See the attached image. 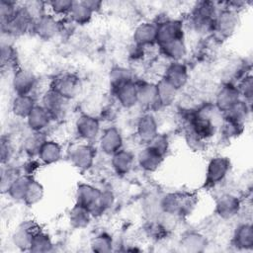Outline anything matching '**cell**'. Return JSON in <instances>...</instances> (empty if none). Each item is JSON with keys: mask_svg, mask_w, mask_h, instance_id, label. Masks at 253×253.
<instances>
[{"mask_svg": "<svg viewBox=\"0 0 253 253\" xmlns=\"http://www.w3.org/2000/svg\"><path fill=\"white\" fill-rule=\"evenodd\" d=\"M118 98L126 107H130L137 101V88L130 81L117 87Z\"/></svg>", "mask_w": 253, "mask_h": 253, "instance_id": "obj_11", "label": "cell"}, {"mask_svg": "<svg viewBox=\"0 0 253 253\" xmlns=\"http://www.w3.org/2000/svg\"><path fill=\"white\" fill-rule=\"evenodd\" d=\"M65 100L66 99L64 97L51 90L50 92L46 93L43 98L44 109L49 113L51 118H58L63 114Z\"/></svg>", "mask_w": 253, "mask_h": 253, "instance_id": "obj_3", "label": "cell"}, {"mask_svg": "<svg viewBox=\"0 0 253 253\" xmlns=\"http://www.w3.org/2000/svg\"><path fill=\"white\" fill-rule=\"evenodd\" d=\"M92 11L83 3V1L73 2L70 14L72 19L78 24H85L89 22L92 16Z\"/></svg>", "mask_w": 253, "mask_h": 253, "instance_id": "obj_22", "label": "cell"}, {"mask_svg": "<svg viewBox=\"0 0 253 253\" xmlns=\"http://www.w3.org/2000/svg\"><path fill=\"white\" fill-rule=\"evenodd\" d=\"M42 195V187L38 183H36L35 181H31L28 192H27V195H26V198H25L26 202L28 204H35L41 199Z\"/></svg>", "mask_w": 253, "mask_h": 253, "instance_id": "obj_30", "label": "cell"}, {"mask_svg": "<svg viewBox=\"0 0 253 253\" xmlns=\"http://www.w3.org/2000/svg\"><path fill=\"white\" fill-rule=\"evenodd\" d=\"M25 11L28 13V15L31 17V19L34 21V23L42 18L43 14V3L40 1H29L26 2L24 7Z\"/></svg>", "mask_w": 253, "mask_h": 253, "instance_id": "obj_28", "label": "cell"}, {"mask_svg": "<svg viewBox=\"0 0 253 253\" xmlns=\"http://www.w3.org/2000/svg\"><path fill=\"white\" fill-rule=\"evenodd\" d=\"M65 99L71 98L75 95L77 90V81L70 75H61L54 79L52 89Z\"/></svg>", "mask_w": 253, "mask_h": 253, "instance_id": "obj_2", "label": "cell"}, {"mask_svg": "<svg viewBox=\"0 0 253 253\" xmlns=\"http://www.w3.org/2000/svg\"><path fill=\"white\" fill-rule=\"evenodd\" d=\"M41 141L42 140H41V137L39 135H32L31 137H29L26 140V143H25L26 150L31 154L39 153L40 150H41V147L44 143V141L43 142H41Z\"/></svg>", "mask_w": 253, "mask_h": 253, "instance_id": "obj_34", "label": "cell"}, {"mask_svg": "<svg viewBox=\"0 0 253 253\" xmlns=\"http://www.w3.org/2000/svg\"><path fill=\"white\" fill-rule=\"evenodd\" d=\"M51 117L49 113L44 108L34 107L32 112L28 116V123L31 128L39 131L48 124V120Z\"/></svg>", "mask_w": 253, "mask_h": 253, "instance_id": "obj_7", "label": "cell"}, {"mask_svg": "<svg viewBox=\"0 0 253 253\" xmlns=\"http://www.w3.org/2000/svg\"><path fill=\"white\" fill-rule=\"evenodd\" d=\"M101 193L86 185H81L78 188V205L81 207H84L88 211H91V209L97 204H99V199H100Z\"/></svg>", "mask_w": 253, "mask_h": 253, "instance_id": "obj_5", "label": "cell"}, {"mask_svg": "<svg viewBox=\"0 0 253 253\" xmlns=\"http://www.w3.org/2000/svg\"><path fill=\"white\" fill-rule=\"evenodd\" d=\"M77 129L81 136L88 139L93 138L98 133L99 124L94 118L83 116L77 122Z\"/></svg>", "mask_w": 253, "mask_h": 253, "instance_id": "obj_12", "label": "cell"}, {"mask_svg": "<svg viewBox=\"0 0 253 253\" xmlns=\"http://www.w3.org/2000/svg\"><path fill=\"white\" fill-rule=\"evenodd\" d=\"M34 109V101L29 95H18L13 102V112L19 117H28Z\"/></svg>", "mask_w": 253, "mask_h": 253, "instance_id": "obj_18", "label": "cell"}, {"mask_svg": "<svg viewBox=\"0 0 253 253\" xmlns=\"http://www.w3.org/2000/svg\"><path fill=\"white\" fill-rule=\"evenodd\" d=\"M83 3H84L92 12L98 10V9L100 8L101 4H102V3L99 2V1H92V0H90V1H83Z\"/></svg>", "mask_w": 253, "mask_h": 253, "instance_id": "obj_35", "label": "cell"}, {"mask_svg": "<svg viewBox=\"0 0 253 253\" xmlns=\"http://www.w3.org/2000/svg\"><path fill=\"white\" fill-rule=\"evenodd\" d=\"M156 88H157V98L161 104H164V105L169 104L174 99L176 89L170 83H168L165 79L162 80L156 86Z\"/></svg>", "mask_w": 253, "mask_h": 253, "instance_id": "obj_24", "label": "cell"}, {"mask_svg": "<svg viewBox=\"0 0 253 253\" xmlns=\"http://www.w3.org/2000/svg\"><path fill=\"white\" fill-rule=\"evenodd\" d=\"M236 17L231 11H223L215 20V26L222 34H229L234 30Z\"/></svg>", "mask_w": 253, "mask_h": 253, "instance_id": "obj_21", "label": "cell"}, {"mask_svg": "<svg viewBox=\"0 0 253 253\" xmlns=\"http://www.w3.org/2000/svg\"><path fill=\"white\" fill-rule=\"evenodd\" d=\"M155 100L158 101L157 88L155 86L145 84L137 88V101H139L141 104L149 105L152 104Z\"/></svg>", "mask_w": 253, "mask_h": 253, "instance_id": "obj_25", "label": "cell"}, {"mask_svg": "<svg viewBox=\"0 0 253 253\" xmlns=\"http://www.w3.org/2000/svg\"><path fill=\"white\" fill-rule=\"evenodd\" d=\"M181 26L174 21H167L156 27V41L159 42L160 45L181 39Z\"/></svg>", "mask_w": 253, "mask_h": 253, "instance_id": "obj_1", "label": "cell"}, {"mask_svg": "<svg viewBox=\"0 0 253 253\" xmlns=\"http://www.w3.org/2000/svg\"><path fill=\"white\" fill-rule=\"evenodd\" d=\"M165 80L175 89L183 86L187 80V70L185 66L178 63L171 65L167 70Z\"/></svg>", "mask_w": 253, "mask_h": 253, "instance_id": "obj_10", "label": "cell"}, {"mask_svg": "<svg viewBox=\"0 0 253 253\" xmlns=\"http://www.w3.org/2000/svg\"><path fill=\"white\" fill-rule=\"evenodd\" d=\"M238 209V202L230 196L222 197L217 203V211L222 216H231Z\"/></svg>", "mask_w": 253, "mask_h": 253, "instance_id": "obj_23", "label": "cell"}, {"mask_svg": "<svg viewBox=\"0 0 253 253\" xmlns=\"http://www.w3.org/2000/svg\"><path fill=\"white\" fill-rule=\"evenodd\" d=\"M228 169L227 160L224 158H214L211 161L208 169V182L217 183L220 181Z\"/></svg>", "mask_w": 253, "mask_h": 253, "instance_id": "obj_6", "label": "cell"}, {"mask_svg": "<svg viewBox=\"0 0 253 253\" xmlns=\"http://www.w3.org/2000/svg\"><path fill=\"white\" fill-rule=\"evenodd\" d=\"M35 31L42 38H50L57 32V23L51 16L43 15L35 23Z\"/></svg>", "mask_w": 253, "mask_h": 253, "instance_id": "obj_8", "label": "cell"}, {"mask_svg": "<svg viewBox=\"0 0 253 253\" xmlns=\"http://www.w3.org/2000/svg\"><path fill=\"white\" fill-rule=\"evenodd\" d=\"M60 147L53 141H44L39 152L41 159L45 163H53L57 161L60 157Z\"/></svg>", "mask_w": 253, "mask_h": 253, "instance_id": "obj_19", "label": "cell"}, {"mask_svg": "<svg viewBox=\"0 0 253 253\" xmlns=\"http://www.w3.org/2000/svg\"><path fill=\"white\" fill-rule=\"evenodd\" d=\"M17 10L18 9L15 8V4L13 2L2 0L0 3V14L2 23L11 19L15 15Z\"/></svg>", "mask_w": 253, "mask_h": 253, "instance_id": "obj_31", "label": "cell"}, {"mask_svg": "<svg viewBox=\"0 0 253 253\" xmlns=\"http://www.w3.org/2000/svg\"><path fill=\"white\" fill-rule=\"evenodd\" d=\"M122 144V138L120 133L115 128H110L105 131L101 139L102 149L107 153L117 152Z\"/></svg>", "mask_w": 253, "mask_h": 253, "instance_id": "obj_9", "label": "cell"}, {"mask_svg": "<svg viewBox=\"0 0 253 253\" xmlns=\"http://www.w3.org/2000/svg\"><path fill=\"white\" fill-rule=\"evenodd\" d=\"M49 4L51 9L56 14H66V13H70L73 5V1L55 0V1H51Z\"/></svg>", "mask_w": 253, "mask_h": 253, "instance_id": "obj_32", "label": "cell"}, {"mask_svg": "<svg viewBox=\"0 0 253 253\" xmlns=\"http://www.w3.org/2000/svg\"><path fill=\"white\" fill-rule=\"evenodd\" d=\"M161 47L168 56L174 59L181 58L185 53V46L182 42V39L174 40L167 43L161 44Z\"/></svg>", "mask_w": 253, "mask_h": 253, "instance_id": "obj_27", "label": "cell"}, {"mask_svg": "<svg viewBox=\"0 0 253 253\" xmlns=\"http://www.w3.org/2000/svg\"><path fill=\"white\" fill-rule=\"evenodd\" d=\"M132 163V156L126 151L117 152L113 159V165L120 173H126L129 170Z\"/></svg>", "mask_w": 253, "mask_h": 253, "instance_id": "obj_26", "label": "cell"}, {"mask_svg": "<svg viewBox=\"0 0 253 253\" xmlns=\"http://www.w3.org/2000/svg\"><path fill=\"white\" fill-rule=\"evenodd\" d=\"M71 159L77 167L88 168L91 165L92 159H93L92 149L88 146H85V145L78 146L72 152Z\"/></svg>", "mask_w": 253, "mask_h": 253, "instance_id": "obj_16", "label": "cell"}, {"mask_svg": "<svg viewBox=\"0 0 253 253\" xmlns=\"http://www.w3.org/2000/svg\"><path fill=\"white\" fill-rule=\"evenodd\" d=\"M238 102V92L231 86H225L217 96V105L221 110L228 111Z\"/></svg>", "mask_w": 253, "mask_h": 253, "instance_id": "obj_15", "label": "cell"}, {"mask_svg": "<svg viewBox=\"0 0 253 253\" xmlns=\"http://www.w3.org/2000/svg\"><path fill=\"white\" fill-rule=\"evenodd\" d=\"M36 78L33 73L26 70H19L15 73L13 87L18 95H28L35 86Z\"/></svg>", "mask_w": 253, "mask_h": 253, "instance_id": "obj_4", "label": "cell"}, {"mask_svg": "<svg viewBox=\"0 0 253 253\" xmlns=\"http://www.w3.org/2000/svg\"><path fill=\"white\" fill-rule=\"evenodd\" d=\"M138 133L142 140L150 141L156 135V124L151 116H144L138 123Z\"/></svg>", "mask_w": 253, "mask_h": 253, "instance_id": "obj_17", "label": "cell"}, {"mask_svg": "<svg viewBox=\"0 0 253 253\" xmlns=\"http://www.w3.org/2000/svg\"><path fill=\"white\" fill-rule=\"evenodd\" d=\"M30 180L27 177H19L13 181V183L8 188V192L16 200H25L30 183Z\"/></svg>", "mask_w": 253, "mask_h": 253, "instance_id": "obj_20", "label": "cell"}, {"mask_svg": "<svg viewBox=\"0 0 253 253\" xmlns=\"http://www.w3.org/2000/svg\"><path fill=\"white\" fill-rule=\"evenodd\" d=\"M138 159L142 168L148 171H153L159 166L162 155L157 153L151 147H147L140 152Z\"/></svg>", "mask_w": 253, "mask_h": 253, "instance_id": "obj_14", "label": "cell"}, {"mask_svg": "<svg viewBox=\"0 0 253 253\" xmlns=\"http://www.w3.org/2000/svg\"><path fill=\"white\" fill-rule=\"evenodd\" d=\"M149 142H150L149 147H151L157 153H159L160 155L163 156V154L167 150V139H166V137L156 134Z\"/></svg>", "mask_w": 253, "mask_h": 253, "instance_id": "obj_33", "label": "cell"}, {"mask_svg": "<svg viewBox=\"0 0 253 253\" xmlns=\"http://www.w3.org/2000/svg\"><path fill=\"white\" fill-rule=\"evenodd\" d=\"M71 221L77 226H83L88 223L89 220V211L81 206H76L71 211Z\"/></svg>", "mask_w": 253, "mask_h": 253, "instance_id": "obj_29", "label": "cell"}, {"mask_svg": "<svg viewBox=\"0 0 253 253\" xmlns=\"http://www.w3.org/2000/svg\"><path fill=\"white\" fill-rule=\"evenodd\" d=\"M133 38L134 41L141 45L152 43L156 41V27L148 23L141 24L135 30Z\"/></svg>", "mask_w": 253, "mask_h": 253, "instance_id": "obj_13", "label": "cell"}]
</instances>
